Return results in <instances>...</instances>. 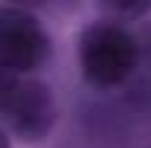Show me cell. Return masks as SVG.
<instances>
[{"label": "cell", "instance_id": "obj_5", "mask_svg": "<svg viewBox=\"0 0 151 148\" xmlns=\"http://www.w3.org/2000/svg\"><path fill=\"white\" fill-rule=\"evenodd\" d=\"M15 84H18V73H12L6 64H0V113L6 108V102H9V96L15 90Z\"/></svg>", "mask_w": 151, "mask_h": 148}, {"label": "cell", "instance_id": "obj_4", "mask_svg": "<svg viewBox=\"0 0 151 148\" xmlns=\"http://www.w3.org/2000/svg\"><path fill=\"white\" fill-rule=\"evenodd\" d=\"M99 6L113 23L139 20L151 12V0H99Z\"/></svg>", "mask_w": 151, "mask_h": 148}, {"label": "cell", "instance_id": "obj_7", "mask_svg": "<svg viewBox=\"0 0 151 148\" xmlns=\"http://www.w3.org/2000/svg\"><path fill=\"white\" fill-rule=\"evenodd\" d=\"M0 148H12V142H9V137H6L3 128H0Z\"/></svg>", "mask_w": 151, "mask_h": 148}, {"label": "cell", "instance_id": "obj_6", "mask_svg": "<svg viewBox=\"0 0 151 148\" xmlns=\"http://www.w3.org/2000/svg\"><path fill=\"white\" fill-rule=\"evenodd\" d=\"M9 3H12V6H20V9H29V12H32V9H38V6H44L47 0H9Z\"/></svg>", "mask_w": 151, "mask_h": 148}, {"label": "cell", "instance_id": "obj_3", "mask_svg": "<svg viewBox=\"0 0 151 148\" xmlns=\"http://www.w3.org/2000/svg\"><path fill=\"white\" fill-rule=\"evenodd\" d=\"M3 113L9 119V128L20 139L41 142L55 125V96L50 84L38 78H18Z\"/></svg>", "mask_w": 151, "mask_h": 148}, {"label": "cell", "instance_id": "obj_2", "mask_svg": "<svg viewBox=\"0 0 151 148\" xmlns=\"http://www.w3.org/2000/svg\"><path fill=\"white\" fill-rule=\"evenodd\" d=\"M52 52V44L41 20L12 3L0 6V64L12 73H32Z\"/></svg>", "mask_w": 151, "mask_h": 148}, {"label": "cell", "instance_id": "obj_1", "mask_svg": "<svg viewBox=\"0 0 151 148\" xmlns=\"http://www.w3.org/2000/svg\"><path fill=\"white\" fill-rule=\"evenodd\" d=\"M78 61L93 87H119L139 64V44L113 20L90 23L78 41Z\"/></svg>", "mask_w": 151, "mask_h": 148}]
</instances>
